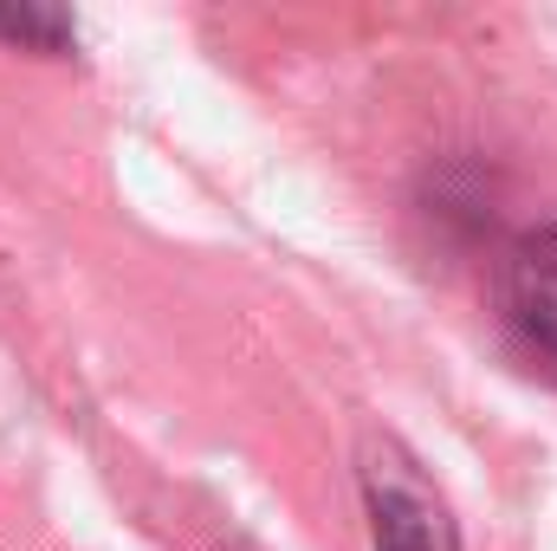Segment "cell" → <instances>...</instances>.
Instances as JSON below:
<instances>
[{"instance_id":"1","label":"cell","mask_w":557,"mask_h":551,"mask_svg":"<svg viewBox=\"0 0 557 551\" xmlns=\"http://www.w3.org/2000/svg\"><path fill=\"white\" fill-rule=\"evenodd\" d=\"M363 500H370V532L376 551H460L447 506L434 500V487L416 474V461L383 441L363 454Z\"/></svg>"},{"instance_id":"2","label":"cell","mask_w":557,"mask_h":551,"mask_svg":"<svg viewBox=\"0 0 557 551\" xmlns=\"http://www.w3.org/2000/svg\"><path fill=\"white\" fill-rule=\"evenodd\" d=\"M499 305H506V325L525 338V351H539L545 364H557V228L525 234L506 254Z\"/></svg>"},{"instance_id":"3","label":"cell","mask_w":557,"mask_h":551,"mask_svg":"<svg viewBox=\"0 0 557 551\" xmlns=\"http://www.w3.org/2000/svg\"><path fill=\"white\" fill-rule=\"evenodd\" d=\"M0 39H13L26 52H72L78 26L59 7H0Z\"/></svg>"}]
</instances>
